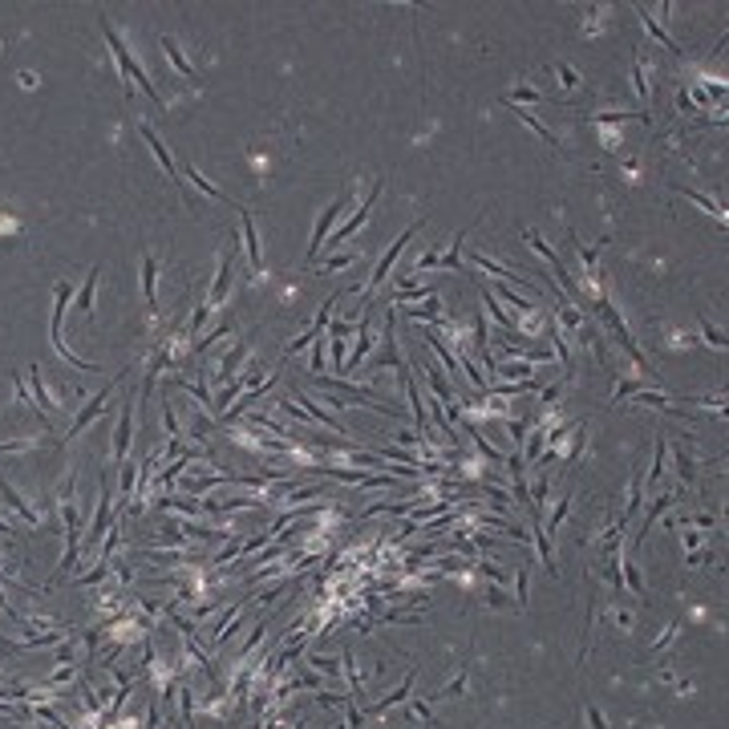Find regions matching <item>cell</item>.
I'll return each instance as SVG.
<instances>
[{
    "label": "cell",
    "mask_w": 729,
    "mask_h": 729,
    "mask_svg": "<svg viewBox=\"0 0 729 729\" xmlns=\"http://www.w3.org/2000/svg\"><path fill=\"white\" fill-rule=\"evenodd\" d=\"M231 280H235V259H231V248H227V256H219V272H215V284H211V292H207V304L195 312V320H191V337H195V328L207 320V312H215L219 304L227 300V292H231Z\"/></svg>",
    "instance_id": "obj_1"
},
{
    "label": "cell",
    "mask_w": 729,
    "mask_h": 729,
    "mask_svg": "<svg viewBox=\"0 0 729 729\" xmlns=\"http://www.w3.org/2000/svg\"><path fill=\"white\" fill-rule=\"evenodd\" d=\"M596 308H600L603 324H608V328L616 333V341H620V348H624V352H628V357H632V361L641 365V369H648V361H644V357H641V348H636V341H632V333L624 328V320H620V312L612 308V300H608V296H600V304H596Z\"/></svg>",
    "instance_id": "obj_2"
},
{
    "label": "cell",
    "mask_w": 729,
    "mask_h": 729,
    "mask_svg": "<svg viewBox=\"0 0 729 729\" xmlns=\"http://www.w3.org/2000/svg\"><path fill=\"white\" fill-rule=\"evenodd\" d=\"M348 203H352V195L344 191V195H337V203H333V207H324V211H320V219H316V227H312V239H308V263H316V256H320V248H324V231H328V227H333V223L341 219V211H344V207H348Z\"/></svg>",
    "instance_id": "obj_3"
},
{
    "label": "cell",
    "mask_w": 729,
    "mask_h": 729,
    "mask_svg": "<svg viewBox=\"0 0 729 729\" xmlns=\"http://www.w3.org/2000/svg\"><path fill=\"white\" fill-rule=\"evenodd\" d=\"M118 381H122V373H118V377H114V381H110L106 389H97V397H89L86 405H82V414H77V418L69 422V429H65V442H73V438H77V433H82L89 422H93V418H101V409H106V397L118 389Z\"/></svg>",
    "instance_id": "obj_4"
},
{
    "label": "cell",
    "mask_w": 729,
    "mask_h": 729,
    "mask_svg": "<svg viewBox=\"0 0 729 729\" xmlns=\"http://www.w3.org/2000/svg\"><path fill=\"white\" fill-rule=\"evenodd\" d=\"M418 227H422V223H409V227H405V231H401V235H397V239L389 243V252H385L381 259H377V267H373V276H369V288H365V292H373V288H381V284H385V276H389V267H393V259H397L401 252H405V243H409V239L418 235Z\"/></svg>",
    "instance_id": "obj_5"
},
{
    "label": "cell",
    "mask_w": 729,
    "mask_h": 729,
    "mask_svg": "<svg viewBox=\"0 0 729 729\" xmlns=\"http://www.w3.org/2000/svg\"><path fill=\"white\" fill-rule=\"evenodd\" d=\"M523 239H527V243H531V248H535L539 256H543V259H547V263H551V272H555V276H559V284H563V288H567L571 296H579V288H575V280L567 276V267L559 263V256H555V252H551V248H547V243L539 239V231H531V227H523Z\"/></svg>",
    "instance_id": "obj_6"
},
{
    "label": "cell",
    "mask_w": 729,
    "mask_h": 729,
    "mask_svg": "<svg viewBox=\"0 0 729 729\" xmlns=\"http://www.w3.org/2000/svg\"><path fill=\"white\" fill-rule=\"evenodd\" d=\"M377 199H381V178H377V182H373V191H369V199H365V203H361V211L352 215V219H348V223H344L341 231H337V235H333V239H328V243H324V248H337V243H344V239H348V235H357V227H361V223H365V219H369V211H373V207H377Z\"/></svg>",
    "instance_id": "obj_7"
},
{
    "label": "cell",
    "mask_w": 729,
    "mask_h": 729,
    "mask_svg": "<svg viewBox=\"0 0 729 729\" xmlns=\"http://www.w3.org/2000/svg\"><path fill=\"white\" fill-rule=\"evenodd\" d=\"M130 426H134V401H126V405H122V418H118V429H114V470H122V466H126Z\"/></svg>",
    "instance_id": "obj_8"
},
{
    "label": "cell",
    "mask_w": 729,
    "mask_h": 729,
    "mask_svg": "<svg viewBox=\"0 0 729 729\" xmlns=\"http://www.w3.org/2000/svg\"><path fill=\"white\" fill-rule=\"evenodd\" d=\"M138 134H142V138H146V146H150V150H154V158H158V163H163V171H167V178H174V182H178V187H182V178H178V167H174V158H171V154H167V146H163V138H158V134H154V130L146 126V122H142V126H138Z\"/></svg>",
    "instance_id": "obj_9"
},
{
    "label": "cell",
    "mask_w": 729,
    "mask_h": 729,
    "mask_svg": "<svg viewBox=\"0 0 729 729\" xmlns=\"http://www.w3.org/2000/svg\"><path fill=\"white\" fill-rule=\"evenodd\" d=\"M239 215H243V248H248V259H252L256 272H263V252H259V235H256V223H252V211L239 203Z\"/></svg>",
    "instance_id": "obj_10"
},
{
    "label": "cell",
    "mask_w": 729,
    "mask_h": 729,
    "mask_svg": "<svg viewBox=\"0 0 729 729\" xmlns=\"http://www.w3.org/2000/svg\"><path fill=\"white\" fill-rule=\"evenodd\" d=\"M163 53H167V61H171L174 69H178V77H182V82H191V86L199 82L195 65H191V61L182 57V49H178V41H174V37H163Z\"/></svg>",
    "instance_id": "obj_11"
},
{
    "label": "cell",
    "mask_w": 729,
    "mask_h": 729,
    "mask_svg": "<svg viewBox=\"0 0 729 729\" xmlns=\"http://www.w3.org/2000/svg\"><path fill=\"white\" fill-rule=\"evenodd\" d=\"M154 280H158V263H154V256H142V292H146V312H150V316H158Z\"/></svg>",
    "instance_id": "obj_12"
},
{
    "label": "cell",
    "mask_w": 729,
    "mask_h": 729,
    "mask_svg": "<svg viewBox=\"0 0 729 729\" xmlns=\"http://www.w3.org/2000/svg\"><path fill=\"white\" fill-rule=\"evenodd\" d=\"M470 259H474V263H478V267H486V272H494L499 280H518V288H527V292H539V288H535V284H531L527 276H515V272H507L503 263H494V259H490V256H482V252H474Z\"/></svg>",
    "instance_id": "obj_13"
},
{
    "label": "cell",
    "mask_w": 729,
    "mask_h": 729,
    "mask_svg": "<svg viewBox=\"0 0 729 729\" xmlns=\"http://www.w3.org/2000/svg\"><path fill=\"white\" fill-rule=\"evenodd\" d=\"M369 344H373V328H369V312H365V316H361V333H357V348H352V357L344 361V369H357V365L365 361Z\"/></svg>",
    "instance_id": "obj_14"
},
{
    "label": "cell",
    "mask_w": 729,
    "mask_h": 729,
    "mask_svg": "<svg viewBox=\"0 0 729 729\" xmlns=\"http://www.w3.org/2000/svg\"><path fill=\"white\" fill-rule=\"evenodd\" d=\"M422 337H426V341H429V348H433V352H438V357H442V365H446V369H450V377H454V381H458V357H454V352H450V348H446V344H442V337H438V333H433V328H426V333H422Z\"/></svg>",
    "instance_id": "obj_15"
},
{
    "label": "cell",
    "mask_w": 729,
    "mask_h": 729,
    "mask_svg": "<svg viewBox=\"0 0 729 729\" xmlns=\"http://www.w3.org/2000/svg\"><path fill=\"white\" fill-rule=\"evenodd\" d=\"M252 352V341H239L235 344V352L231 357H223V365H219V377H239V365H243V357Z\"/></svg>",
    "instance_id": "obj_16"
},
{
    "label": "cell",
    "mask_w": 729,
    "mask_h": 729,
    "mask_svg": "<svg viewBox=\"0 0 729 729\" xmlns=\"http://www.w3.org/2000/svg\"><path fill=\"white\" fill-rule=\"evenodd\" d=\"M0 494H4L8 503H12V511H16V515L25 518V523H33V527H37V511H33V507H29V503H25V499H21V494H16V490H12V486L4 482V478H0Z\"/></svg>",
    "instance_id": "obj_17"
},
{
    "label": "cell",
    "mask_w": 729,
    "mask_h": 729,
    "mask_svg": "<svg viewBox=\"0 0 729 729\" xmlns=\"http://www.w3.org/2000/svg\"><path fill=\"white\" fill-rule=\"evenodd\" d=\"M641 503H644V474L636 470L632 474V490H628V503H624V515H620V523H628V518L641 511Z\"/></svg>",
    "instance_id": "obj_18"
},
{
    "label": "cell",
    "mask_w": 729,
    "mask_h": 729,
    "mask_svg": "<svg viewBox=\"0 0 729 729\" xmlns=\"http://www.w3.org/2000/svg\"><path fill=\"white\" fill-rule=\"evenodd\" d=\"M636 12H641L644 29H648V33H652V37H656V41H660V45H665V49H669V53H681V45L673 41V37H669V33H665V29H660V25H656V16H648V8H641V4H636Z\"/></svg>",
    "instance_id": "obj_19"
},
{
    "label": "cell",
    "mask_w": 729,
    "mask_h": 729,
    "mask_svg": "<svg viewBox=\"0 0 729 729\" xmlns=\"http://www.w3.org/2000/svg\"><path fill=\"white\" fill-rule=\"evenodd\" d=\"M29 377H33V397H37V409H41V418L53 409V397H49V389H45V381H41V369L33 365L29 369Z\"/></svg>",
    "instance_id": "obj_20"
},
{
    "label": "cell",
    "mask_w": 729,
    "mask_h": 729,
    "mask_svg": "<svg viewBox=\"0 0 729 729\" xmlns=\"http://www.w3.org/2000/svg\"><path fill=\"white\" fill-rule=\"evenodd\" d=\"M97 276H101V267H89L86 284H82V296H77V308L89 316V308H93V288H97Z\"/></svg>",
    "instance_id": "obj_21"
},
{
    "label": "cell",
    "mask_w": 729,
    "mask_h": 729,
    "mask_svg": "<svg viewBox=\"0 0 729 729\" xmlns=\"http://www.w3.org/2000/svg\"><path fill=\"white\" fill-rule=\"evenodd\" d=\"M518 118H523V122H527V126L535 130V134H539V138H543V142H547V146H559V138L555 134H551V130L543 126V122H539V118H535V114H527V110H518Z\"/></svg>",
    "instance_id": "obj_22"
},
{
    "label": "cell",
    "mask_w": 729,
    "mask_h": 729,
    "mask_svg": "<svg viewBox=\"0 0 729 729\" xmlns=\"http://www.w3.org/2000/svg\"><path fill=\"white\" fill-rule=\"evenodd\" d=\"M409 685H414V673H409V677L401 681V689H397V693H393L389 701H377V705H373V713H385L389 705H397V701H405V697H409Z\"/></svg>",
    "instance_id": "obj_23"
},
{
    "label": "cell",
    "mask_w": 729,
    "mask_h": 729,
    "mask_svg": "<svg viewBox=\"0 0 729 729\" xmlns=\"http://www.w3.org/2000/svg\"><path fill=\"white\" fill-rule=\"evenodd\" d=\"M357 259H361V252H357V256H352V252H341V256L324 259V267H320V272H344V267H352Z\"/></svg>",
    "instance_id": "obj_24"
},
{
    "label": "cell",
    "mask_w": 729,
    "mask_h": 729,
    "mask_svg": "<svg viewBox=\"0 0 729 729\" xmlns=\"http://www.w3.org/2000/svg\"><path fill=\"white\" fill-rule=\"evenodd\" d=\"M567 511H571V494H567V499H563V503H559V507H555V515H551V523H543V535H555V531H559V523L567 518Z\"/></svg>",
    "instance_id": "obj_25"
},
{
    "label": "cell",
    "mask_w": 729,
    "mask_h": 729,
    "mask_svg": "<svg viewBox=\"0 0 729 729\" xmlns=\"http://www.w3.org/2000/svg\"><path fill=\"white\" fill-rule=\"evenodd\" d=\"M499 377H507V381H518V377H527L531 381V365L527 361H518V365H503V369H494Z\"/></svg>",
    "instance_id": "obj_26"
},
{
    "label": "cell",
    "mask_w": 729,
    "mask_h": 729,
    "mask_svg": "<svg viewBox=\"0 0 729 729\" xmlns=\"http://www.w3.org/2000/svg\"><path fill=\"white\" fill-rule=\"evenodd\" d=\"M462 239H466V231H458V239H454V248H450L446 256H438V267H454V272H458V252H462Z\"/></svg>",
    "instance_id": "obj_27"
},
{
    "label": "cell",
    "mask_w": 729,
    "mask_h": 729,
    "mask_svg": "<svg viewBox=\"0 0 729 729\" xmlns=\"http://www.w3.org/2000/svg\"><path fill=\"white\" fill-rule=\"evenodd\" d=\"M507 101L515 106V101H547V93H539V89H527V86H518L515 93H507Z\"/></svg>",
    "instance_id": "obj_28"
},
{
    "label": "cell",
    "mask_w": 729,
    "mask_h": 729,
    "mask_svg": "<svg viewBox=\"0 0 729 729\" xmlns=\"http://www.w3.org/2000/svg\"><path fill=\"white\" fill-rule=\"evenodd\" d=\"M499 292H503V300L511 304V308H518V312H539L535 304H531V300H523V296H518V292H511V288H499Z\"/></svg>",
    "instance_id": "obj_29"
},
{
    "label": "cell",
    "mask_w": 729,
    "mask_h": 729,
    "mask_svg": "<svg viewBox=\"0 0 729 729\" xmlns=\"http://www.w3.org/2000/svg\"><path fill=\"white\" fill-rule=\"evenodd\" d=\"M697 324H701V333H705V341H709V344H717V348H726V333H721V328H713V324H709L705 316H701Z\"/></svg>",
    "instance_id": "obj_30"
},
{
    "label": "cell",
    "mask_w": 729,
    "mask_h": 729,
    "mask_svg": "<svg viewBox=\"0 0 729 729\" xmlns=\"http://www.w3.org/2000/svg\"><path fill=\"white\" fill-rule=\"evenodd\" d=\"M191 178H195V187H199V191H203V195H211V199H227V195H223V191H219V187H211V182H207V178H203V174L195 171V167H191Z\"/></svg>",
    "instance_id": "obj_31"
},
{
    "label": "cell",
    "mask_w": 729,
    "mask_h": 729,
    "mask_svg": "<svg viewBox=\"0 0 729 729\" xmlns=\"http://www.w3.org/2000/svg\"><path fill=\"white\" fill-rule=\"evenodd\" d=\"M677 474H681V478H685V482H693V458H689L685 450H677Z\"/></svg>",
    "instance_id": "obj_32"
},
{
    "label": "cell",
    "mask_w": 729,
    "mask_h": 729,
    "mask_svg": "<svg viewBox=\"0 0 729 729\" xmlns=\"http://www.w3.org/2000/svg\"><path fill=\"white\" fill-rule=\"evenodd\" d=\"M543 438H547V433H531V438H523V446H527V458H531V462L539 458V450H543Z\"/></svg>",
    "instance_id": "obj_33"
},
{
    "label": "cell",
    "mask_w": 729,
    "mask_h": 729,
    "mask_svg": "<svg viewBox=\"0 0 729 729\" xmlns=\"http://www.w3.org/2000/svg\"><path fill=\"white\" fill-rule=\"evenodd\" d=\"M624 575H628V588H632L636 596H644V584H641V571H636V563H624Z\"/></svg>",
    "instance_id": "obj_34"
},
{
    "label": "cell",
    "mask_w": 729,
    "mask_h": 729,
    "mask_svg": "<svg viewBox=\"0 0 729 729\" xmlns=\"http://www.w3.org/2000/svg\"><path fill=\"white\" fill-rule=\"evenodd\" d=\"M685 199H693V203H701L705 211H713V215H717V219H721V207H717L713 199H705V195H697V191H689V187H685Z\"/></svg>",
    "instance_id": "obj_35"
},
{
    "label": "cell",
    "mask_w": 729,
    "mask_h": 729,
    "mask_svg": "<svg viewBox=\"0 0 729 729\" xmlns=\"http://www.w3.org/2000/svg\"><path fill=\"white\" fill-rule=\"evenodd\" d=\"M632 86H636V97H648V86H644V61L632 65Z\"/></svg>",
    "instance_id": "obj_36"
},
{
    "label": "cell",
    "mask_w": 729,
    "mask_h": 729,
    "mask_svg": "<svg viewBox=\"0 0 729 729\" xmlns=\"http://www.w3.org/2000/svg\"><path fill=\"white\" fill-rule=\"evenodd\" d=\"M555 69H559V77H563V86H567V89L584 86V82H579V73H575V69H571V65H555Z\"/></svg>",
    "instance_id": "obj_37"
},
{
    "label": "cell",
    "mask_w": 729,
    "mask_h": 729,
    "mask_svg": "<svg viewBox=\"0 0 729 729\" xmlns=\"http://www.w3.org/2000/svg\"><path fill=\"white\" fill-rule=\"evenodd\" d=\"M665 470V442H656V458H652V470H648V482H656V474Z\"/></svg>",
    "instance_id": "obj_38"
},
{
    "label": "cell",
    "mask_w": 729,
    "mask_h": 729,
    "mask_svg": "<svg viewBox=\"0 0 729 729\" xmlns=\"http://www.w3.org/2000/svg\"><path fill=\"white\" fill-rule=\"evenodd\" d=\"M409 312H414L418 320H422V316H426V320H438V300H426V308H409Z\"/></svg>",
    "instance_id": "obj_39"
},
{
    "label": "cell",
    "mask_w": 729,
    "mask_h": 729,
    "mask_svg": "<svg viewBox=\"0 0 729 729\" xmlns=\"http://www.w3.org/2000/svg\"><path fill=\"white\" fill-rule=\"evenodd\" d=\"M429 267H438V252H426V256L418 259V267H414V272H429Z\"/></svg>",
    "instance_id": "obj_40"
},
{
    "label": "cell",
    "mask_w": 729,
    "mask_h": 729,
    "mask_svg": "<svg viewBox=\"0 0 729 729\" xmlns=\"http://www.w3.org/2000/svg\"><path fill=\"white\" fill-rule=\"evenodd\" d=\"M588 717H592V729H608V721H603V713L596 705H588Z\"/></svg>",
    "instance_id": "obj_41"
},
{
    "label": "cell",
    "mask_w": 729,
    "mask_h": 729,
    "mask_svg": "<svg viewBox=\"0 0 729 729\" xmlns=\"http://www.w3.org/2000/svg\"><path fill=\"white\" fill-rule=\"evenodd\" d=\"M527 603V567H518V608Z\"/></svg>",
    "instance_id": "obj_42"
}]
</instances>
